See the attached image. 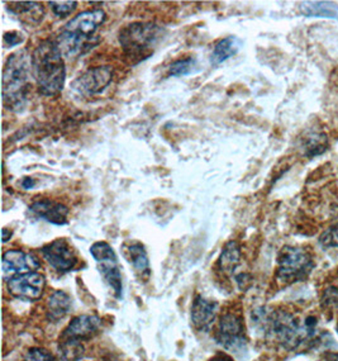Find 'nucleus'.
Here are the masks:
<instances>
[{
  "label": "nucleus",
  "mask_w": 338,
  "mask_h": 361,
  "mask_svg": "<svg viewBox=\"0 0 338 361\" xmlns=\"http://www.w3.org/2000/svg\"><path fill=\"white\" fill-rule=\"evenodd\" d=\"M106 20L107 14L101 9L85 11L69 20L55 39L63 57L75 60L99 44L96 32Z\"/></svg>",
  "instance_id": "f257e3e1"
},
{
  "label": "nucleus",
  "mask_w": 338,
  "mask_h": 361,
  "mask_svg": "<svg viewBox=\"0 0 338 361\" xmlns=\"http://www.w3.org/2000/svg\"><path fill=\"white\" fill-rule=\"evenodd\" d=\"M31 60L38 92L46 97L61 93L66 80V66L56 41H42L33 51Z\"/></svg>",
  "instance_id": "f03ea898"
},
{
  "label": "nucleus",
  "mask_w": 338,
  "mask_h": 361,
  "mask_svg": "<svg viewBox=\"0 0 338 361\" xmlns=\"http://www.w3.org/2000/svg\"><path fill=\"white\" fill-rule=\"evenodd\" d=\"M32 60L27 51L19 50L8 57L3 71V104L8 111L22 112L31 87Z\"/></svg>",
  "instance_id": "7ed1b4c3"
},
{
  "label": "nucleus",
  "mask_w": 338,
  "mask_h": 361,
  "mask_svg": "<svg viewBox=\"0 0 338 361\" xmlns=\"http://www.w3.org/2000/svg\"><path fill=\"white\" fill-rule=\"evenodd\" d=\"M165 36V30L151 22H134L119 31V44L130 63L136 65L150 57L158 42Z\"/></svg>",
  "instance_id": "20e7f679"
},
{
  "label": "nucleus",
  "mask_w": 338,
  "mask_h": 361,
  "mask_svg": "<svg viewBox=\"0 0 338 361\" xmlns=\"http://www.w3.org/2000/svg\"><path fill=\"white\" fill-rule=\"evenodd\" d=\"M314 269L313 257L306 250L285 246L277 256L276 279L285 286L307 281Z\"/></svg>",
  "instance_id": "39448f33"
},
{
  "label": "nucleus",
  "mask_w": 338,
  "mask_h": 361,
  "mask_svg": "<svg viewBox=\"0 0 338 361\" xmlns=\"http://www.w3.org/2000/svg\"><path fill=\"white\" fill-rule=\"evenodd\" d=\"M214 337L225 349L241 351L246 349V331L241 312L225 311L215 326Z\"/></svg>",
  "instance_id": "423d86ee"
},
{
  "label": "nucleus",
  "mask_w": 338,
  "mask_h": 361,
  "mask_svg": "<svg viewBox=\"0 0 338 361\" xmlns=\"http://www.w3.org/2000/svg\"><path fill=\"white\" fill-rule=\"evenodd\" d=\"M113 80L112 66L90 68L73 81L71 87L82 98H93L103 93Z\"/></svg>",
  "instance_id": "0eeeda50"
},
{
  "label": "nucleus",
  "mask_w": 338,
  "mask_h": 361,
  "mask_svg": "<svg viewBox=\"0 0 338 361\" xmlns=\"http://www.w3.org/2000/svg\"><path fill=\"white\" fill-rule=\"evenodd\" d=\"M46 278L38 271H28L11 276L6 281L8 292L15 298L23 300H37L42 297Z\"/></svg>",
  "instance_id": "6e6552de"
},
{
  "label": "nucleus",
  "mask_w": 338,
  "mask_h": 361,
  "mask_svg": "<svg viewBox=\"0 0 338 361\" xmlns=\"http://www.w3.org/2000/svg\"><path fill=\"white\" fill-rule=\"evenodd\" d=\"M41 252L51 268L55 269L61 274L73 271L79 262L75 251L65 238H57L55 241L44 245Z\"/></svg>",
  "instance_id": "1a4fd4ad"
},
{
  "label": "nucleus",
  "mask_w": 338,
  "mask_h": 361,
  "mask_svg": "<svg viewBox=\"0 0 338 361\" xmlns=\"http://www.w3.org/2000/svg\"><path fill=\"white\" fill-rule=\"evenodd\" d=\"M3 271L4 274L14 276L28 271H35L41 267L37 256L22 250H8L3 255Z\"/></svg>",
  "instance_id": "9d476101"
},
{
  "label": "nucleus",
  "mask_w": 338,
  "mask_h": 361,
  "mask_svg": "<svg viewBox=\"0 0 338 361\" xmlns=\"http://www.w3.org/2000/svg\"><path fill=\"white\" fill-rule=\"evenodd\" d=\"M30 212L35 217L44 219L56 226H63L69 222V207L56 200H36L30 206Z\"/></svg>",
  "instance_id": "9b49d317"
},
{
  "label": "nucleus",
  "mask_w": 338,
  "mask_h": 361,
  "mask_svg": "<svg viewBox=\"0 0 338 361\" xmlns=\"http://www.w3.org/2000/svg\"><path fill=\"white\" fill-rule=\"evenodd\" d=\"M218 305L217 302L206 299L201 295H196L192 305V324L195 330L208 331L213 326L217 317Z\"/></svg>",
  "instance_id": "f8f14e48"
},
{
  "label": "nucleus",
  "mask_w": 338,
  "mask_h": 361,
  "mask_svg": "<svg viewBox=\"0 0 338 361\" xmlns=\"http://www.w3.org/2000/svg\"><path fill=\"white\" fill-rule=\"evenodd\" d=\"M101 319L90 314H82L74 318L63 331L61 340L82 341L95 335L101 329Z\"/></svg>",
  "instance_id": "ddd939ff"
},
{
  "label": "nucleus",
  "mask_w": 338,
  "mask_h": 361,
  "mask_svg": "<svg viewBox=\"0 0 338 361\" xmlns=\"http://www.w3.org/2000/svg\"><path fill=\"white\" fill-rule=\"evenodd\" d=\"M125 259L134 269L139 279H149L151 275L150 260L144 245L138 241L125 243L123 246Z\"/></svg>",
  "instance_id": "4468645a"
},
{
  "label": "nucleus",
  "mask_w": 338,
  "mask_h": 361,
  "mask_svg": "<svg viewBox=\"0 0 338 361\" xmlns=\"http://www.w3.org/2000/svg\"><path fill=\"white\" fill-rule=\"evenodd\" d=\"M96 264H98L99 273H101L103 279L106 281L108 286L112 288L114 295L118 299L122 298L123 284H122V274H120V270H119L117 256L101 260V262H96Z\"/></svg>",
  "instance_id": "2eb2a0df"
},
{
  "label": "nucleus",
  "mask_w": 338,
  "mask_h": 361,
  "mask_svg": "<svg viewBox=\"0 0 338 361\" xmlns=\"http://www.w3.org/2000/svg\"><path fill=\"white\" fill-rule=\"evenodd\" d=\"M9 11L28 25H38L44 16V6L37 1H12Z\"/></svg>",
  "instance_id": "dca6fc26"
},
{
  "label": "nucleus",
  "mask_w": 338,
  "mask_h": 361,
  "mask_svg": "<svg viewBox=\"0 0 338 361\" xmlns=\"http://www.w3.org/2000/svg\"><path fill=\"white\" fill-rule=\"evenodd\" d=\"M241 247L236 241H230L225 245L220 259H218V269L223 274L233 275L234 279L237 276V270L241 265Z\"/></svg>",
  "instance_id": "f3484780"
},
{
  "label": "nucleus",
  "mask_w": 338,
  "mask_h": 361,
  "mask_svg": "<svg viewBox=\"0 0 338 361\" xmlns=\"http://www.w3.org/2000/svg\"><path fill=\"white\" fill-rule=\"evenodd\" d=\"M242 41L236 36H228V37L220 39L214 46L213 52L211 55V63L214 66H218L220 63H225L228 59L234 56L241 49Z\"/></svg>",
  "instance_id": "a211bd4d"
},
{
  "label": "nucleus",
  "mask_w": 338,
  "mask_h": 361,
  "mask_svg": "<svg viewBox=\"0 0 338 361\" xmlns=\"http://www.w3.org/2000/svg\"><path fill=\"white\" fill-rule=\"evenodd\" d=\"M299 11L306 17L338 19V4L332 1H301Z\"/></svg>",
  "instance_id": "6ab92c4d"
},
{
  "label": "nucleus",
  "mask_w": 338,
  "mask_h": 361,
  "mask_svg": "<svg viewBox=\"0 0 338 361\" xmlns=\"http://www.w3.org/2000/svg\"><path fill=\"white\" fill-rule=\"evenodd\" d=\"M71 297L63 290L52 293L47 302V317L54 322L63 319L71 310Z\"/></svg>",
  "instance_id": "aec40b11"
},
{
  "label": "nucleus",
  "mask_w": 338,
  "mask_h": 361,
  "mask_svg": "<svg viewBox=\"0 0 338 361\" xmlns=\"http://www.w3.org/2000/svg\"><path fill=\"white\" fill-rule=\"evenodd\" d=\"M328 147V138L325 133H313L308 136L303 149L307 157L322 155Z\"/></svg>",
  "instance_id": "412c9836"
},
{
  "label": "nucleus",
  "mask_w": 338,
  "mask_h": 361,
  "mask_svg": "<svg viewBox=\"0 0 338 361\" xmlns=\"http://www.w3.org/2000/svg\"><path fill=\"white\" fill-rule=\"evenodd\" d=\"M198 70V61L195 57H187V59H180L171 63L168 70L169 76H187V75L193 74Z\"/></svg>",
  "instance_id": "4be33fe9"
},
{
  "label": "nucleus",
  "mask_w": 338,
  "mask_h": 361,
  "mask_svg": "<svg viewBox=\"0 0 338 361\" xmlns=\"http://www.w3.org/2000/svg\"><path fill=\"white\" fill-rule=\"evenodd\" d=\"M82 355V341L76 340H61L58 348L60 360L76 361Z\"/></svg>",
  "instance_id": "5701e85b"
},
{
  "label": "nucleus",
  "mask_w": 338,
  "mask_h": 361,
  "mask_svg": "<svg viewBox=\"0 0 338 361\" xmlns=\"http://www.w3.org/2000/svg\"><path fill=\"white\" fill-rule=\"evenodd\" d=\"M90 254H92L93 259L96 262L106 260V259H109V257H113V256H117L112 246L108 243H104V241H99V243H95L94 245H92Z\"/></svg>",
  "instance_id": "b1692460"
},
{
  "label": "nucleus",
  "mask_w": 338,
  "mask_h": 361,
  "mask_svg": "<svg viewBox=\"0 0 338 361\" xmlns=\"http://www.w3.org/2000/svg\"><path fill=\"white\" fill-rule=\"evenodd\" d=\"M49 6H51L52 12L60 18L69 17L71 13L74 12L77 6V1H50Z\"/></svg>",
  "instance_id": "393cba45"
},
{
  "label": "nucleus",
  "mask_w": 338,
  "mask_h": 361,
  "mask_svg": "<svg viewBox=\"0 0 338 361\" xmlns=\"http://www.w3.org/2000/svg\"><path fill=\"white\" fill-rule=\"evenodd\" d=\"M322 305L330 310L338 308V288H327L322 295Z\"/></svg>",
  "instance_id": "a878e982"
},
{
  "label": "nucleus",
  "mask_w": 338,
  "mask_h": 361,
  "mask_svg": "<svg viewBox=\"0 0 338 361\" xmlns=\"http://www.w3.org/2000/svg\"><path fill=\"white\" fill-rule=\"evenodd\" d=\"M23 361H55L47 350L41 348H33L28 350Z\"/></svg>",
  "instance_id": "bb28decb"
},
{
  "label": "nucleus",
  "mask_w": 338,
  "mask_h": 361,
  "mask_svg": "<svg viewBox=\"0 0 338 361\" xmlns=\"http://www.w3.org/2000/svg\"><path fill=\"white\" fill-rule=\"evenodd\" d=\"M320 243L326 249H338V227L326 231L320 237Z\"/></svg>",
  "instance_id": "cd10ccee"
},
{
  "label": "nucleus",
  "mask_w": 338,
  "mask_h": 361,
  "mask_svg": "<svg viewBox=\"0 0 338 361\" xmlns=\"http://www.w3.org/2000/svg\"><path fill=\"white\" fill-rule=\"evenodd\" d=\"M22 42H23L22 33H19V32L17 31L6 32V33H4V44H6V46L13 47V46H18V44H22Z\"/></svg>",
  "instance_id": "c85d7f7f"
},
{
  "label": "nucleus",
  "mask_w": 338,
  "mask_h": 361,
  "mask_svg": "<svg viewBox=\"0 0 338 361\" xmlns=\"http://www.w3.org/2000/svg\"><path fill=\"white\" fill-rule=\"evenodd\" d=\"M208 361H234L231 355H228L227 353L218 351L215 355L212 356Z\"/></svg>",
  "instance_id": "c756f323"
},
{
  "label": "nucleus",
  "mask_w": 338,
  "mask_h": 361,
  "mask_svg": "<svg viewBox=\"0 0 338 361\" xmlns=\"http://www.w3.org/2000/svg\"><path fill=\"white\" fill-rule=\"evenodd\" d=\"M35 185H36V181H35V179H32V178H25L22 180V187L25 190H30L32 188H35Z\"/></svg>",
  "instance_id": "7c9ffc66"
},
{
  "label": "nucleus",
  "mask_w": 338,
  "mask_h": 361,
  "mask_svg": "<svg viewBox=\"0 0 338 361\" xmlns=\"http://www.w3.org/2000/svg\"><path fill=\"white\" fill-rule=\"evenodd\" d=\"M323 361H338V353H326L323 356Z\"/></svg>",
  "instance_id": "2f4dec72"
},
{
  "label": "nucleus",
  "mask_w": 338,
  "mask_h": 361,
  "mask_svg": "<svg viewBox=\"0 0 338 361\" xmlns=\"http://www.w3.org/2000/svg\"><path fill=\"white\" fill-rule=\"evenodd\" d=\"M1 233H3V243H8L13 235L12 231L8 230V228H3Z\"/></svg>",
  "instance_id": "473e14b6"
},
{
  "label": "nucleus",
  "mask_w": 338,
  "mask_h": 361,
  "mask_svg": "<svg viewBox=\"0 0 338 361\" xmlns=\"http://www.w3.org/2000/svg\"><path fill=\"white\" fill-rule=\"evenodd\" d=\"M337 334H338V324H337Z\"/></svg>",
  "instance_id": "72a5a7b5"
}]
</instances>
